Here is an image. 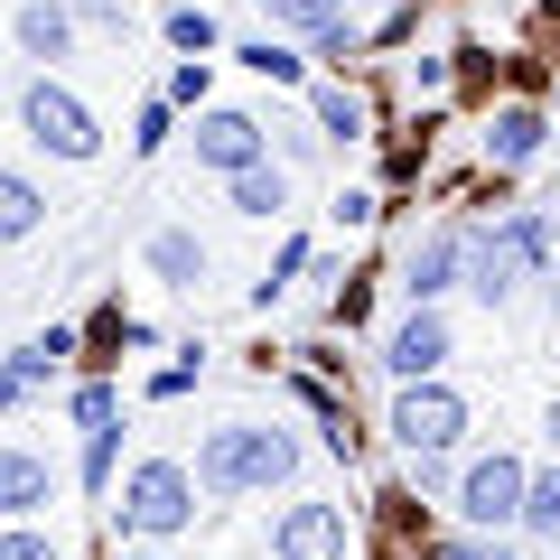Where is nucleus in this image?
I'll return each instance as SVG.
<instances>
[{"label": "nucleus", "mask_w": 560, "mask_h": 560, "mask_svg": "<svg viewBox=\"0 0 560 560\" xmlns=\"http://www.w3.org/2000/svg\"><path fill=\"white\" fill-rule=\"evenodd\" d=\"M280 477H290V440L261 430V420H234V430H215V440L197 448L206 495H261V486H280Z\"/></svg>", "instance_id": "obj_1"}, {"label": "nucleus", "mask_w": 560, "mask_h": 560, "mask_svg": "<svg viewBox=\"0 0 560 560\" xmlns=\"http://www.w3.org/2000/svg\"><path fill=\"white\" fill-rule=\"evenodd\" d=\"M551 253V234H541V215H504L495 234H477V253H467V290H477L486 308H504L523 290V271Z\"/></svg>", "instance_id": "obj_2"}, {"label": "nucleus", "mask_w": 560, "mask_h": 560, "mask_svg": "<svg viewBox=\"0 0 560 560\" xmlns=\"http://www.w3.org/2000/svg\"><path fill=\"white\" fill-rule=\"evenodd\" d=\"M121 523L131 533H187L197 523V477L178 458H140L131 486H121Z\"/></svg>", "instance_id": "obj_3"}, {"label": "nucleus", "mask_w": 560, "mask_h": 560, "mask_svg": "<svg viewBox=\"0 0 560 560\" xmlns=\"http://www.w3.org/2000/svg\"><path fill=\"white\" fill-rule=\"evenodd\" d=\"M393 440L411 448V458H448V448L467 440V401L448 393V383H401V401H393Z\"/></svg>", "instance_id": "obj_4"}, {"label": "nucleus", "mask_w": 560, "mask_h": 560, "mask_svg": "<svg viewBox=\"0 0 560 560\" xmlns=\"http://www.w3.org/2000/svg\"><path fill=\"white\" fill-rule=\"evenodd\" d=\"M20 121H28V140H38V150H57V160H94V113H84L75 94H66L57 75H38L28 84V103H20Z\"/></svg>", "instance_id": "obj_5"}, {"label": "nucleus", "mask_w": 560, "mask_h": 560, "mask_svg": "<svg viewBox=\"0 0 560 560\" xmlns=\"http://www.w3.org/2000/svg\"><path fill=\"white\" fill-rule=\"evenodd\" d=\"M523 495H533V477H523V467L495 448V458H477V467H467V486H458V514L477 523V533H504V523H523Z\"/></svg>", "instance_id": "obj_6"}, {"label": "nucleus", "mask_w": 560, "mask_h": 560, "mask_svg": "<svg viewBox=\"0 0 560 560\" xmlns=\"http://www.w3.org/2000/svg\"><path fill=\"white\" fill-rule=\"evenodd\" d=\"M346 504H290L280 514V533H271V551L280 560H346Z\"/></svg>", "instance_id": "obj_7"}, {"label": "nucleus", "mask_w": 560, "mask_h": 560, "mask_svg": "<svg viewBox=\"0 0 560 560\" xmlns=\"http://www.w3.org/2000/svg\"><path fill=\"white\" fill-rule=\"evenodd\" d=\"M383 364H393L401 383H430L448 364V318H440V308H411V318L393 327V346H383Z\"/></svg>", "instance_id": "obj_8"}, {"label": "nucleus", "mask_w": 560, "mask_h": 560, "mask_svg": "<svg viewBox=\"0 0 560 560\" xmlns=\"http://www.w3.org/2000/svg\"><path fill=\"white\" fill-rule=\"evenodd\" d=\"M197 160L224 168V178L261 168V121H253V113H206V121H197Z\"/></svg>", "instance_id": "obj_9"}, {"label": "nucleus", "mask_w": 560, "mask_h": 560, "mask_svg": "<svg viewBox=\"0 0 560 560\" xmlns=\"http://www.w3.org/2000/svg\"><path fill=\"white\" fill-rule=\"evenodd\" d=\"M458 261H467V243H458V234L411 243V261H401V290H411V308H430L440 290H458Z\"/></svg>", "instance_id": "obj_10"}, {"label": "nucleus", "mask_w": 560, "mask_h": 560, "mask_svg": "<svg viewBox=\"0 0 560 560\" xmlns=\"http://www.w3.org/2000/svg\"><path fill=\"white\" fill-rule=\"evenodd\" d=\"M47 495H57L47 458H28V448H0V514H38Z\"/></svg>", "instance_id": "obj_11"}, {"label": "nucleus", "mask_w": 560, "mask_h": 560, "mask_svg": "<svg viewBox=\"0 0 560 560\" xmlns=\"http://www.w3.org/2000/svg\"><path fill=\"white\" fill-rule=\"evenodd\" d=\"M486 150H495V168H523L541 150V113H533V103H504L495 131H486Z\"/></svg>", "instance_id": "obj_12"}, {"label": "nucleus", "mask_w": 560, "mask_h": 560, "mask_svg": "<svg viewBox=\"0 0 560 560\" xmlns=\"http://www.w3.org/2000/svg\"><path fill=\"white\" fill-rule=\"evenodd\" d=\"M66 38H75L66 0H28V10H20V47H28V57H66Z\"/></svg>", "instance_id": "obj_13"}, {"label": "nucleus", "mask_w": 560, "mask_h": 560, "mask_svg": "<svg viewBox=\"0 0 560 560\" xmlns=\"http://www.w3.org/2000/svg\"><path fill=\"white\" fill-rule=\"evenodd\" d=\"M38 215H47V197L28 178H10L0 168V243H20V234H38Z\"/></svg>", "instance_id": "obj_14"}, {"label": "nucleus", "mask_w": 560, "mask_h": 560, "mask_svg": "<svg viewBox=\"0 0 560 560\" xmlns=\"http://www.w3.org/2000/svg\"><path fill=\"white\" fill-rule=\"evenodd\" d=\"M280 206H290V178H280V168H243V178H234V215H261V224H271Z\"/></svg>", "instance_id": "obj_15"}, {"label": "nucleus", "mask_w": 560, "mask_h": 560, "mask_svg": "<svg viewBox=\"0 0 560 560\" xmlns=\"http://www.w3.org/2000/svg\"><path fill=\"white\" fill-rule=\"evenodd\" d=\"M150 271L160 280H206V243L197 234H160L150 243Z\"/></svg>", "instance_id": "obj_16"}, {"label": "nucleus", "mask_w": 560, "mask_h": 560, "mask_svg": "<svg viewBox=\"0 0 560 560\" xmlns=\"http://www.w3.org/2000/svg\"><path fill=\"white\" fill-rule=\"evenodd\" d=\"M280 28H308V38H327V28H346V0H271Z\"/></svg>", "instance_id": "obj_17"}, {"label": "nucleus", "mask_w": 560, "mask_h": 560, "mask_svg": "<svg viewBox=\"0 0 560 560\" xmlns=\"http://www.w3.org/2000/svg\"><path fill=\"white\" fill-rule=\"evenodd\" d=\"M318 131L327 140H364V103L346 94V84H327V94H318Z\"/></svg>", "instance_id": "obj_18"}, {"label": "nucleus", "mask_w": 560, "mask_h": 560, "mask_svg": "<svg viewBox=\"0 0 560 560\" xmlns=\"http://www.w3.org/2000/svg\"><path fill=\"white\" fill-rule=\"evenodd\" d=\"M523 523H533L541 541H560V467H551V477H533V495H523Z\"/></svg>", "instance_id": "obj_19"}, {"label": "nucleus", "mask_w": 560, "mask_h": 560, "mask_svg": "<svg viewBox=\"0 0 560 560\" xmlns=\"http://www.w3.org/2000/svg\"><path fill=\"white\" fill-rule=\"evenodd\" d=\"M243 66H253V75H271V84H300V57H290V47H271V38L243 47Z\"/></svg>", "instance_id": "obj_20"}, {"label": "nucleus", "mask_w": 560, "mask_h": 560, "mask_svg": "<svg viewBox=\"0 0 560 560\" xmlns=\"http://www.w3.org/2000/svg\"><path fill=\"white\" fill-rule=\"evenodd\" d=\"M168 38H178L187 57H206V47H215V20H206V10H168Z\"/></svg>", "instance_id": "obj_21"}, {"label": "nucleus", "mask_w": 560, "mask_h": 560, "mask_svg": "<svg viewBox=\"0 0 560 560\" xmlns=\"http://www.w3.org/2000/svg\"><path fill=\"white\" fill-rule=\"evenodd\" d=\"M75 420H84V430H113V383H84V393H75Z\"/></svg>", "instance_id": "obj_22"}, {"label": "nucleus", "mask_w": 560, "mask_h": 560, "mask_svg": "<svg viewBox=\"0 0 560 560\" xmlns=\"http://www.w3.org/2000/svg\"><path fill=\"white\" fill-rule=\"evenodd\" d=\"M0 560H57V541L47 533H0Z\"/></svg>", "instance_id": "obj_23"}, {"label": "nucleus", "mask_w": 560, "mask_h": 560, "mask_svg": "<svg viewBox=\"0 0 560 560\" xmlns=\"http://www.w3.org/2000/svg\"><path fill=\"white\" fill-rule=\"evenodd\" d=\"M448 560H514V551H504V541H486V533H458V541H448Z\"/></svg>", "instance_id": "obj_24"}, {"label": "nucleus", "mask_w": 560, "mask_h": 560, "mask_svg": "<svg viewBox=\"0 0 560 560\" xmlns=\"http://www.w3.org/2000/svg\"><path fill=\"white\" fill-rule=\"evenodd\" d=\"M28 393V374H20V355H10V364H0V401H20Z\"/></svg>", "instance_id": "obj_25"}, {"label": "nucleus", "mask_w": 560, "mask_h": 560, "mask_svg": "<svg viewBox=\"0 0 560 560\" xmlns=\"http://www.w3.org/2000/svg\"><path fill=\"white\" fill-rule=\"evenodd\" d=\"M551 440H560V411H551Z\"/></svg>", "instance_id": "obj_26"}]
</instances>
